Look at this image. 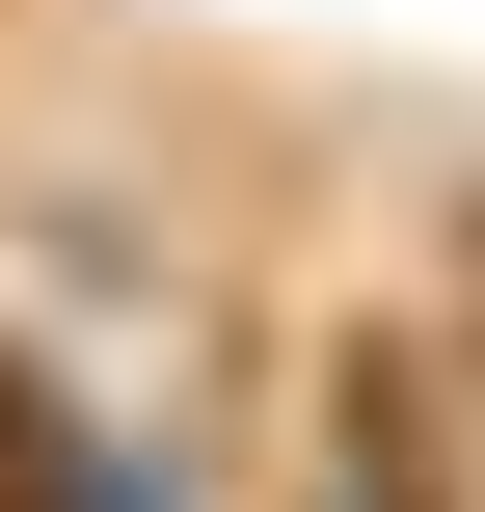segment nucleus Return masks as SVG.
<instances>
[{"label": "nucleus", "instance_id": "nucleus-1", "mask_svg": "<svg viewBox=\"0 0 485 512\" xmlns=\"http://www.w3.org/2000/svg\"><path fill=\"white\" fill-rule=\"evenodd\" d=\"M324 512H459V459H432V378H405L378 324L324 351Z\"/></svg>", "mask_w": 485, "mask_h": 512}, {"label": "nucleus", "instance_id": "nucleus-2", "mask_svg": "<svg viewBox=\"0 0 485 512\" xmlns=\"http://www.w3.org/2000/svg\"><path fill=\"white\" fill-rule=\"evenodd\" d=\"M0 512H135V432H81L27 351H0Z\"/></svg>", "mask_w": 485, "mask_h": 512}, {"label": "nucleus", "instance_id": "nucleus-3", "mask_svg": "<svg viewBox=\"0 0 485 512\" xmlns=\"http://www.w3.org/2000/svg\"><path fill=\"white\" fill-rule=\"evenodd\" d=\"M135 512H189V459H135Z\"/></svg>", "mask_w": 485, "mask_h": 512}]
</instances>
